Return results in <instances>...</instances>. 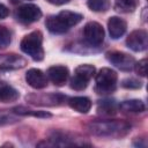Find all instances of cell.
Returning <instances> with one entry per match:
<instances>
[{"label": "cell", "mask_w": 148, "mask_h": 148, "mask_svg": "<svg viewBox=\"0 0 148 148\" xmlns=\"http://www.w3.org/2000/svg\"><path fill=\"white\" fill-rule=\"evenodd\" d=\"M117 73L108 67H104L98 71L96 74V87L95 90L97 94L105 95L114 91L117 87Z\"/></svg>", "instance_id": "obj_3"}, {"label": "cell", "mask_w": 148, "mask_h": 148, "mask_svg": "<svg viewBox=\"0 0 148 148\" xmlns=\"http://www.w3.org/2000/svg\"><path fill=\"white\" fill-rule=\"evenodd\" d=\"M106 59L112 65H114L117 68L125 71V72H130L131 69H133L134 64H135V59L132 56H130L125 52H120V51L108 52Z\"/></svg>", "instance_id": "obj_5"}, {"label": "cell", "mask_w": 148, "mask_h": 148, "mask_svg": "<svg viewBox=\"0 0 148 148\" xmlns=\"http://www.w3.org/2000/svg\"><path fill=\"white\" fill-rule=\"evenodd\" d=\"M46 75L54 86L61 87L67 82L68 76H69V72H68V68L66 66L56 65V66H51L47 69Z\"/></svg>", "instance_id": "obj_9"}, {"label": "cell", "mask_w": 148, "mask_h": 148, "mask_svg": "<svg viewBox=\"0 0 148 148\" xmlns=\"http://www.w3.org/2000/svg\"><path fill=\"white\" fill-rule=\"evenodd\" d=\"M88 82L89 81H87V80H84V79H82V77H80V76H77V75L74 74V76L69 81V86H71L72 89L80 91V90H83V89L87 88Z\"/></svg>", "instance_id": "obj_24"}, {"label": "cell", "mask_w": 148, "mask_h": 148, "mask_svg": "<svg viewBox=\"0 0 148 148\" xmlns=\"http://www.w3.org/2000/svg\"><path fill=\"white\" fill-rule=\"evenodd\" d=\"M66 97H64L60 94H49V95H30L27 96V101H29L32 104L38 105H58L64 102Z\"/></svg>", "instance_id": "obj_11"}, {"label": "cell", "mask_w": 148, "mask_h": 148, "mask_svg": "<svg viewBox=\"0 0 148 148\" xmlns=\"http://www.w3.org/2000/svg\"><path fill=\"white\" fill-rule=\"evenodd\" d=\"M45 25L47 28V30L52 34H65L66 31H68V28L64 24V22L58 17V15H52L49 16L45 21Z\"/></svg>", "instance_id": "obj_15"}, {"label": "cell", "mask_w": 148, "mask_h": 148, "mask_svg": "<svg viewBox=\"0 0 148 148\" xmlns=\"http://www.w3.org/2000/svg\"><path fill=\"white\" fill-rule=\"evenodd\" d=\"M15 16L17 21L24 24H30L36 21H38L42 17V10L39 9L38 6L32 5V3H25L20 6L16 9Z\"/></svg>", "instance_id": "obj_4"}, {"label": "cell", "mask_w": 148, "mask_h": 148, "mask_svg": "<svg viewBox=\"0 0 148 148\" xmlns=\"http://www.w3.org/2000/svg\"><path fill=\"white\" fill-rule=\"evenodd\" d=\"M88 131L97 136L121 138L131 131V125L125 120H94L87 125Z\"/></svg>", "instance_id": "obj_1"}, {"label": "cell", "mask_w": 148, "mask_h": 148, "mask_svg": "<svg viewBox=\"0 0 148 148\" xmlns=\"http://www.w3.org/2000/svg\"><path fill=\"white\" fill-rule=\"evenodd\" d=\"M10 40H12L10 31L6 27L0 25V50L6 49L10 44Z\"/></svg>", "instance_id": "obj_23"}, {"label": "cell", "mask_w": 148, "mask_h": 148, "mask_svg": "<svg viewBox=\"0 0 148 148\" xmlns=\"http://www.w3.org/2000/svg\"><path fill=\"white\" fill-rule=\"evenodd\" d=\"M126 45L135 52L145 51L148 46V35H147V32L142 29L132 31L128 35V37L126 38Z\"/></svg>", "instance_id": "obj_7"}, {"label": "cell", "mask_w": 148, "mask_h": 148, "mask_svg": "<svg viewBox=\"0 0 148 148\" xmlns=\"http://www.w3.org/2000/svg\"><path fill=\"white\" fill-rule=\"evenodd\" d=\"M139 0H116L114 9L120 13H132L136 9Z\"/></svg>", "instance_id": "obj_18"}, {"label": "cell", "mask_w": 148, "mask_h": 148, "mask_svg": "<svg viewBox=\"0 0 148 148\" xmlns=\"http://www.w3.org/2000/svg\"><path fill=\"white\" fill-rule=\"evenodd\" d=\"M12 111L15 114H20V116H32V117H38V118H50L51 117V113H49L46 111H35V110L25 109L23 106L13 108Z\"/></svg>", "instance_id": "obj_19"}, {"label": "cell", "mask_w": 148, "mask_h": 148, "mask_svg": "<svg viewBox=\"0 0 148 148\" xmlns=\"http://www.w3.org/2000/svg\"><path fill=\"white\" fill-rule=\"evenodd\" d=\"M18 96L20 94L15 88L9 86L5 81H0V102L2 103L15 102L18 98Z\"/></svg>", "instance_id": "obj_13"}, {"label": "cell", "mask_w": 148, "mask_h": 148, "mask_svg": "<svg viewBox=\"0 0 148 148\" xmlns=\"http://www.w3.org/2000/svg\"><path fill=\"white\" fill-rule=\"evenodd\" d=\"M25 81L35 89H43L47 86V76L37 68H30L25 73Z\"/></svg>", "instance_id": "obj_10"}, {"label": "cell", "mask_w": 148, "mask_h": 148, "mask_svg": "<svg viewBox=\"0 0 148 148\" xmlns=\"http://www.w3.org/2000/svg\"><path fill=\"white\" fill-rule=\"evenodd\" d=\"M119 109L123 112L140 113L146 110V106H145V103L140 99H127L119 104Z\"/></svg>", "instance_id": "obj_16"}, {"label": "cell", "mask_w": 148, "mask_h": 148, "mask_svg": "<svg viewBox=\"0 0 148 148\" xmlns=\"http://www.w3.org/2000/svg\"><path fill=\"white\" fill-rule=\"evenodd\" d=\"M133 68L135 69V72H136L138 75L146 76L147 75V59H142L139 62H135Z\"/></svg>", "instance_id": "obj_26"}, {"label": "cell", "mask_w": 148, "mask_h": 148, "mask_svg": "<svg viewBox=\"0 0 148 148\" xmlns=\"http://www.w3.org/2000/svg\"><path fill=\"white\" fill-rule=\"evenodd\" d=\"M68 105L80 113H87L91 108V101L84 96H76L68 99Z\"/></svg>", "instance_id": "obj_14"}, {"label": "cell", "mask_w": 148, "mask_h": 148, "mask_svg": "<svg viewBox=\"0 0 148 148\" xmlns=\"http://www.w3.org/2000/svg\"><path fill=\"white\" fill-rule=\"evenodd\" d=\"M95 71L96 68L92 66V65H89V64H84V65H80L75 68V75L89 81L94 75H95Z\"/></svg>", "instance_id": "obj_20"}, {"label": "cell", "mask_w": 148, "mask_h": 148, "mask_svg": "<svg viewBox=\"0 0 148 148\" xmlns=\"http://www.w3.org/2000/svg\"><path fill=\"white\" fill-rule=\"evenodd\" d=\"M50 3H53V5H57V6H59V5H64V3H67L69 0H47Z\"/></svg>", "instance_id": "obj_29"}, {"label": "cell", "mask_w": 148, "mask_h": 148, "mask_svg": "<svg viewBox=\"0 0 148 148\" xmlns=\"http://www.w3.org/2000/svg\"><path fill=\"white\" fill-rule=\"evenodd\" d=\"M116 109H117L116 103H114V101H111V99L99 101L97 104V111H98V113H102V114H106V116L114 114Z\"/></svg>", "instance_id": "obj_21"}, {"label": "cell", "mask_w": 148, "mask_h": 148, "mask_svg": "<svg viewBox=\"0 0 148 148\" xmlns=\"http://www.w3.org/2000/svg\"><path fill=\"white\" fill-rule=\"evenodd\" d=\"M108 29H109L110 37L113 39H118L125 34L127 29V24L123 18L118 16H112L108 21Z\"/></svg>", "instance_id": "obj_12"}, {"label": "cell", "mask_w": 148, "mask_h": 148, "mask_svg": "<svg viewBox=\"0 0 148 148\" xmlns=\"http://www.w3.org/2000/svg\"><path fill=\"white\" fill-rule=\"evenodd\" d=\"M87 5L92 12H106L110 8L109 0H88Z\"/></svg>", "instance_id": "obj_22"}, {"label": "cell", "mask_w": 148, "mask_h": 148, "mask_svg": "<svg viewBox=\"0 0 148 148\" xmlns=\"http://www.w3.org/2000/svg\"><path fill=\"white\" fill-rule=\"evenodd\" d=\"M58 17L64 22V24L69 29L73 25H76L77 23H80L83 18V16L79 13L75 12H71V10H61L58 14Z\"/></svg>", "instance_id": "obj_17"}, {"label": "cell", "mask_w": 148, "mask_h": 148, "mask_svg": "<svg viewBox=\"0 0 148 148\" xmlns=\"http://www.w3.org/2000/svg\"><path fill=\"white\" fill-rule=\"evenodd\" d=\"M104 35L103 27L97 22H88L83 28V36L90 45H101L104 40Z\"/></svg>", "instance_id": "obj_6"}, {"label": "cell", "mask_w": 148, "mask_h": 148, "mask_svg": "<svg viewBox=\"0 0 148 148\" xmlns=\"http://www.w3.org/2000/svg\"><path fill=\"white\" fill-rule=\"evenodd\" d=\"M21 50L32 58L35 61H40L44 58L43 49V35L40 31L36 30L25 35L21 40Z\"/></svg>", "instance_id": "obj_2"}, {"label": "cell", "mask_w": 148, "mask_h": 148, "mask_svg": "<svg viewBox=\"0 0 148 148\" xmlns=\"http://www.w3.org/2000/svg\"><path fill=\"white\" fill-rule=\"evenodd\" d=\"M8 14H9V9H8L5 5L0 3V20H1V18L7 17V16H8Z\"/></svg>", "instance_id": "obj_28"}, {"label": "cell", "mask_w": 148, "mask_h": 148, "mask_svg": "<svg viewBox=\"0 0 148 148\" xmlns=\"http://www.w3.org/2000/svg\"><path fill=\"white\" fill-rule=\"evenodd\" d=\"M17 120L15 113L8 112L7 110H0V125H6V124H10V123H15Z\"/></svg>", "instance_id": "obj_25"}, {"label": "cell", "mask_w": 148, "mask_h": 148, "mask_svg": "<svg viewBox=\"0 0 148 148\" xmlns=\"http://www.w3.org/2000/svg\"><path fill=\"white\" fill-rule=\"evenodd\" d=\"M121 86L127 89H138V88H141V82L139 80L130 77V79H125L121 82Z\"/></svg>", "instance_id": "obj_27"}, {"label": "cell", "mask_w": 148, "mask_h": 148, "mask_svg": "<svg viewBox=\"0 0 148 148\" xmlns=\"http://www.w3.org/2000/svg\"><path fill=\"white\" fill-rule=\"evenodd\" d=\"M27 65V60L16 53H0V69H20Z\"/></svg>", "instance_id": "obj_8"}]
</instances>
